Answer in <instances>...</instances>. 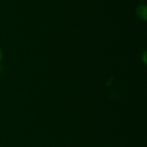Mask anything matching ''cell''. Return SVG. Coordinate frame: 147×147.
<instances>
[{
    "mask_svg": "<svg viewBox=\"0 0 147 147\" xmlns=\"http://www.w3.org/2000/svg\"><path fill=\"white\" fill-rule=\"evenodd\" d=\"M136 15L138 18L143 22L147 20V8L146 4H139L136 8Z\"/></svg>",
    "mask_w": 147,
    "mask_h": 147,
    "instance_id": "obj_1",
    "label": "cell"
},
{
    "mask_svg": "<svg viewBox=\"0 0 147 147\" xmlns=\"http://www.w3.org/2000/svg\"><path fill=\"white\" fill-rule=\"evenodd\" d=\"M3 59V52L2 48L0 47V63L2 62Z\"/></svg>",
    "mask_w": 147,
    "mask_h": 147,
    "instance_id": "obj_2",
    "label": "cell"
},
{
    "mask_svg": "<svg viewBox=\"0 0 147 147\" xmlns=\"http://www.w3.org/2000/svg\"><path fill=\"white\" fill-rule=\"evenodd\" d=\"M146 52H145V53H144V54H143V62H144V64H145V65L146 64Z\"/></svg>",
    "mask_w": 147,
    "mask_h": 147,
    "instance_id": "obj_3",
    "label": "cell"
}]
</instances>
